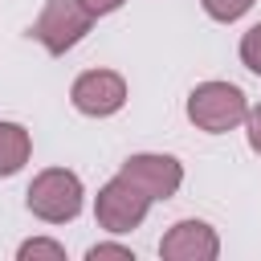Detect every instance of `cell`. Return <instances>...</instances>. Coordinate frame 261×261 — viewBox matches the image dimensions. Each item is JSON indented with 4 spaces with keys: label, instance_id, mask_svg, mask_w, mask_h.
Listing matches in <instances>:
<instances>
[{
    "label": "cell",
    "instance_id": "obj_2",
    "mask_svg": "<svg viewBox=\"0 0 261 261\" xmlns=\"http://www.w3.org/2000/svg\"><path fill=\"white\" fill-rule=\"evenodd\" d=\"M82 179L73 175V171H65V167H45V171H37L33 175V184H29V192H24V204H29V212L37 216V220H45V224H65V220H73L77 212H82Z\"/></svg>",
    "mask_w": 261,
    "mask_h": 261
},
{
    "label": "cell",
    "instance_id": "obj_5",
    "mask_svg": "<svg viewBox=\"0 0 261 261\" xmlns=\"http://www.w3.org/2000/svg\"><path fill=\"white\" fill-rule=\"evenodd\" d=\"M69 102L86 118H110L126 106V82L114 69H86L69 86Z\"/></svg>",
    "mask_w": 261,
    "mask_h": 261
},
{
    "label": "cell",
    "instance_id": "obj_1",
    "mask_svg": "<svg viewBox=\"0 0 261 261\" xmlns=\"http://www.w3.org/2000/svg\"><path fill=\"white\" fill-rule=\"evenodd\" d=\"M245 114H249V98L232 82H200L188 94V118H192V126H200L208 135L237 130L245 122Z\"/></svg>",
    "mask_w": 261,
    "mask_h": 261
},
{
    "label": "cell",
    "instance_id": "obj_8",
    "mask_svg": "<svg viewBox=\"0 0 261 261\" xmlns=\"http://www.w3.org/2000/svg\"><path fill=\"white\" fill-rule=\"evenodd\" d=\"M33 155V139L20 122H0V175H16Z\"/></svg>",
    "mask_w": 261,
    "mask_h": 261
},
{
    "label": "cell",
    "instance_id": "obj_11",
    "mask_svg": "<svg viewBox=\"0 0 261 261\" xmlns=\"http://www.w3.org/2000/svg\"><path fill=\"white\" fill-rule=\"evenodd\" d=\"M241 61H245L249 73L261 77V24H253V29L241 37Z\"/></svg>",
    "mask_w": 261,
    "mask_h": 261
},
{
    "label": "cell",
    "instance_id": "obj_9",
    "mask_svg": "<svg viewBox=\"0 0 261 261\" xmlns=\"http://www.w3.org/2000/svg\"><path fill=\"white\" fill-rule=\"evenodd\" d=\"M16 257L20 261H65V249L57 241H49V237H33V241H24L16 249Z\"/></svg>",
    "mask_w": 261,
    "mask_h": 261
},
{
    "label": "cell",
    "instance_id": "obj_4",
    "mask_svg": "<svg viewBox=\"0 0 261 261\" xmlns=\"http://www.w3.org/2000/svg\"><path fill=\"white\" fill-rule=\"evenodd\" d=\"M147 212H151V196L139 192L130 179L114 175L110 184L98 188L94 216H98V224H102L106 232H130V228H139V224L147 220Z\"/></svg>",
    "mask_w": 261,
    "mask_h": 261
},
{
    "label": "cell",
    "instance_id": "obj_14",
    "mask_svg": "<svg viewBox=\"0 0 261 261\" xmlns=\"http://www.w3.org/2000/svg\"><path fill=\"white\" fill-rule=\"evenodd\" d=\"M82 4H86V12L98 20V16H110V12H118L126 0H82Z\"/></svg>",
    "mask_w": 261,
    "mask_h": 261
},
{
    "label": "cell",
    "instance_id": "obj_6",
    "mask_svg": "<svg viewBox=\"0 0 261 261\" xmlns=\"http://www.w3.org/2000/svg\"><path fill=\"white\" fill-rule=\"evenodd\" d=\"M118 175L130 179L139 192H147L151 204H155V200H171V196L179 192V184H184V167H179V159H175V155H155V151L130 155V159L118 167Z\"/></svg>",
    "mask_w": 261,
    "mask_h": 261
},
{
    "label": "cell",
    "instance_id": "obj_12",
    "mask_svg": "<svg viewBox=\"0 0 261 261\" xmlns=\"http://www.w3.org/2000/svg\"><path fill=\"white\" fill-rule=\"evenodd\" d=\"M86 261H135V253H130L126 245L102 241V245H90V249H86Z\"/></svg>",
    "mask_w": 261,
    "mask_h": 261
},
{
    "label": "cell",
    "instance_id": "obj_13",
    "mask_svg": "<svg viewBox=\"0 0 261 261\" xmlns=\"http://www.w3.org/2000/svg\"><path fill=\"white\" fill-rule=\"evenodd\" d=\"M245 135H249V147L261 155V106H249V114H245Z\"/></svg>",
    "mask_w": 261,
    "mask_h": 261
},
{
    "label": "cell",
    "instance_id": "obj_7",
    "mask_svg": "<svg viewBox=\"0 0 261 261\" xmlns=\"http://www.w3.org/2000/svg\"><path fill=\"white\" fill-rule=\"evenodd\" d=\"M216 253H220V237L204 220H175L159 241L163 261H212Z\"/></svg>",
    "mask_w": 261,
    "mask_h": 261
},
{
    "label": "cell",
    "instance_id": "obj_3",
    "mask_svg": "<svg viewBox=\"0 0 261 261\" xmlns=\"http://www.w3.org/2000/svg\"><path fill=\"white\" fill-rule=\"evenodd\" d=\"M90 24H94V16L86 12L82 0H45V8H41V16L33 20L29 37H33L45 53L61 57V53H69V49L90 33Z\"/></svg>",
    "mask_w": 261,
    "mask_h": 261
},
{
    "label": "cell",
    "instance_id": "obj_10",
    "mask_svg": "<svg viewBox=\"0 0 261 261\" xmlns=\"http://www.w3.org/2000/svg\"><path fill=\"white\" fill-rule=\"evenodd\" d=\"M204 4V12L212 16V20H220V24H232V20H241L249 8H253V0H200Z\"/></svg>",
    "mask_w": 261,
    "mask_h": 261
}]
</instances>
